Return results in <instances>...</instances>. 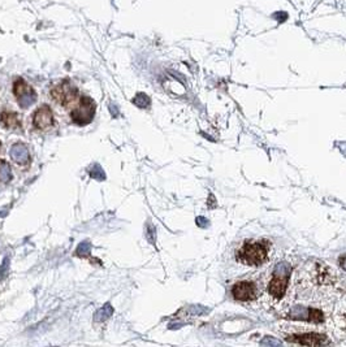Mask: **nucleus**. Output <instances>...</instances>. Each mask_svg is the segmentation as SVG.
I'll return each instance as SVG.
<instances>
[{
  "label": "nucleus",
  "instance_id": "1",
  "mask_svg": "<svg viewBox=\"0 0 346 347\" xmlns=\"http://www.w3.org/2000/svg\"><path fill=\"white\" fill-rule=\"evenodd\" d=\"M340 292L341 284L330 267L307 263L293 273V282L277 306L283 318L323 324L332 314Z\"/></svg>",
  "mask_w": 346,
  "mask_h": 347
},
{
  "label": "nucleus",
  "instance_id": "14",
  "mask_svg": "<svg viewBox=\"0 0 346 347\" xmlns=\"http://www.w3.org/2000/svg\"><path fill=\"white\" fill-rule=\"evenodd\" d=\"M12 180V170L7 161L0 160V182H9Z\"/></svg>",
  "mask_w": 346,
  "mask_h": 347
},
{
  "label": "nucleus",
  "instance_id": "15",
  "mask_svg": "<svg viewBox=\"0 0 346 347\" xmlns=\"http://www.w3.org/2000/svg\"><path fill=\"white\" fill-rule=\"evenodd\" d=\"M89 173H90V176H91V177L96 181L106 180V173H104V170H103V168L100 167L99 164H94V165L90 168Z\"/></svg>",
  "mask_w": 346,
  "mask_h": 347
},
{
  "label": "nucleus",
  "instance_id": "6",
  "mask_svg": "<svg viewBox=\"0 0 346 347\" xmlns=\"http://www.w3.org/2000/svg\"><path fill=\"white\" fill-rule=\"evenodd\" d=\"M94 115H95V103L89 96H82L78 107L73 109L70 113V117L77 125H87L92 121Z\"/></svg>",
  "mask_w": 346,
  "mask_h": 347
},
{
  "label": "nucleus",
  "instance_id": "8",
  "mask_svg": "<svg viewBox=\"0 0 346 347\" xmlns=\"http://www.w3.org/2000/svg\"><path fill=\"white\" fill-rule=\"evenodd\" d=\"M77 94H78V91L69 81L60 82L59 85L55 86L51 91L52 98L61 105H68L70 102H74Z\"/></svg>",
  "mask_w": 346,
  "mask_h": 347
},
{
  "label": "nucleus",
  "instance_id": "20",
  "mask_svg": "<svg viewBox=\"0 0 346 347\" xmlns=\"http://www.w3.org/2000/svg\"><path fill=\"white\" fill-rule=\"evenodd\" d=\"M340 264H341V266H343L344 268L346 269V256H345V258L340 259Z\"/></svg>",
  "mask_w": 346,
  "mask_h": 347
},
{
  "label": "nucleus",
  "instance_id": "7",
  "mask_svg": "<svg viewBox=\"0 0 346 347\" xmlns=\"http://www.w3.org/2000/svg\"><path fill=\"white\" fill-rule=\"evenodd\" d=\"M13 92L17 96V102L21 108H27L36 100V94L22 78H18L13 83Z\"/></svg>",
  "mask_w": 346,
  "mask_h": 347
},
{
  "label": "nucleus",
  "instance_id": "3",
  "mask_svg": "<svg viewBox=\"0 0 346 347\" xmlns=\"http://www.w3.org/2000/svg\"><path fill=\"white\" fill-rule=\"evenodd\" d=\"M292 275V267L287 263H279L275 267L272 276L268 281H266L264 293H267L268 302L271 305L277 306L284 298L288 290L289 277Z\"/></svg>",
  "mask_w": 346,
  "mask_h": 347
},
{
  "label": "nucleus",
  "instance_id": "16",
  "mask_svg": "<svg viewBox=\"0 0 346 347\" xmlns=\"http://www.w3.org/2000/svg\"><path fill=\"white\" fill-rule=\"evenodd\" d=\"M133 103H134L138 108H146V107L150 105V99H148V96L145 95V94H138V95L133 99Z\"/></svg>",
  "mask_w": 346,
  "mask_h": 347
},
{
  "label": "nucleus",
  "instance_id": "10",
  "mask_svg": "<svg viewBox=\"0 0 346 347\" xmlns=\"http://www.w3.org/2000/svg\"><path fill=\"white\" fill-rule=\"evenodd\" d=\"M10 157L14 163L23 165V164H27L30 160L29 150L25 144L22 143H14L12 147H10Z\"/></svg>",
  "mask_w": 346,
  "mask_h": 347
},
{
  "label": "nucleus",
  "instance_id": "5",
  "mask_svg": "<svg viewBox=\"0 0 346 347\" xmlns=\"http://www.w3.org/2000/svg\"><path fill=\"white\" fill-rule=\"evenodd\" d=\"M287 341L292 342V344L297 345H307V346H323V345L331 344V341H328L326 334H319L313 332L311 329H307L301 333H290L287 334Z\"/></svg>",
  "mask_w": 346,
  "mask_h": 347
},
{
  "label": "nucleus",
  "instance_id": "12",
  "mask_svg": "<svg viewBox=\"0 0 346 347\" xmlns=\"http://www.w3.org/2000/svg\"><path fill=\"white\" fill-rule=\"evenodd\" d=\"M0 122L5 129H20L21 122L20 118L17 116V113L14 112H3L1 116H0Z\"/></svg>",
  "mask_w": 346,
  "mask_h": 347
},
{
  "label": "nucleus",
  "instance_id": "18",
  "mask_svg": "<svg viewBox=\"0 0 346 347\" xmlns=\"http://www.w3.org/2000/svg\"><path fill=\"white\" fill-rule=\"evenodd\" d=\"M8 262H9V258H5L1 267H0V280L3 279V277H5V275L8 273Z\"/></svg>",
  "mask_w": 346,
  "mask_h": 347
},
{
  "label": "nucleus",
  "instance_id": "17",
  "mask_svg": "<svg viewBox=\"0 0 346 347\" xmlns=\"http://www.w3.org/2000/svg\"><path fill=\"white\" fill-rule=\"evenodd\" d=\"M90 251H91V243L85 241V242L79 243L76 250V254L78 256H87L90 254Z\"/></svg>",
  "mask_w": 346,
  "mask_h": 347
},
{
  "label": "nucleus",
  "instance_id": "13",
  "mask_svg": "<svg viewBox=\"0 0 346 347\" xmlns=\"http://www.w3.org/2000/svg\"><path fill=\"white\" fill-rule=\"evenodd\" d=\"M112 315H113L112 306L109 305V303H107V305L103 306L102 308H99L98 311L95 312V315H94V320H95L96 323H103V321L108 320Z\"/></svg>",
  "mask_w": 346,
  "mask_h": 347
},
{
  "label": "nucleus",
  "instance_id": "9",
  "mask_svg": "<svg viewBox=\"0 0 346 347\" xmlns=\"http://www.w3.org/2000/svg\"><path fill=\"white\" fill-rule=\"evenodd\" d=\"M53 124V116L48 105H42L33 116V125L35 129L44 130Z\"/></svg>",
  "mask_w": 346,
  "mask_h": 347
},
{
  "label": "nucleus",
  "instance_id": "11",
  "mask_svg": "<svg viewBox=\"0 0 346 347\" xmlns=\"http://www.w3.org/2000/svg\"><path fill=\"white\" fill-rule=\"evenodd\" d=\"M333 321H335V327L339 329L340 332L346 334V295L344 301L339 305L336 315L333 316Z\"/></svg>",
  "mask_w": 346,
  "mask_h": 347
},
{
  "label": "nucleus",
  "instance_id": "4",
  "mask_svg": "<svg viewBox=\"0 0 346 347\" xmlns=\"http://www.w3.org/2000/svg\"><path fill=\"white\" fill-rule=\"evenodd\" d=\"M266 282L258 280H242L232 286V297L242 303H251L264 295Z\"/></svg>",
  "mask_w": 346,
  "mask_h": 347
},
{
  "label": "nucleus",
  "instance_id": "2",
  "mask_svg": "<svg viewBox=\"0 0 346 347\" xmlns=\"http://www.w3.org/2000/svg\"><path fill=\"white\" fill-rule=\"evenodd\" d=\"M272 243L267 239H257V241H246L241 246L236 256L237 260L245 266L259 267L263 266L270 258Z\"/></svg>",
  "mask_w": 346,
  "mask_h": 347
},
{
  "label": "nucleus",
  "instance_id": "19",
  "mask_svg": "<svg viewBox=\"0 0 346 347\" xmlns=\"http://www.w3.org/2000/svg\"><path fill=\"white\" fill-rule=\"evenodd\" d=\"M109 111H111V115H112L113 117H117V116H119V109H117L116 105H109Z\"/></svg>",
  "mask_w": 346,
  "mask_h": 347
}]
</instances>
